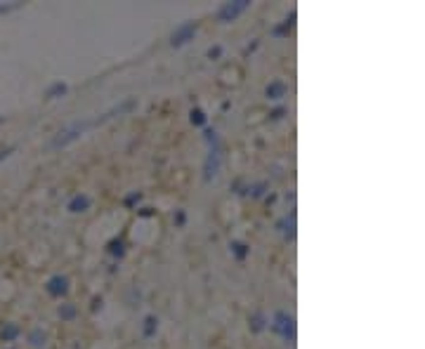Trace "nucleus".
<instances>
[{
	"mask_svg": "<svg viewBox=\"0 0 425 349\" xmlns=\"http://www.w3.org/2000/svg\"><path fill=\"white\" fill-rule=\"evenodd\" d=\"M267 328L272 330L274 335L284 338L288 345H296V318H293V314L279 309V311H274L272 321H267Z\"/></svg>",
	"mask_w": 425,
	"mask_h": 349,
	"instance_id": "nucleus-1",
	"label": "nucleus"
},
{
	"mask_svg": "<svg viewBox=\"0 0 425 349\" xmlns=\"http://www.w3.org/2000/svg\"><path fill=\"white\" fill-rule=\"evenodd\" d=\"M251 7V0H234V2H222L220 7H217V12H215V17H217V21H222V24H229V21H234L236 17H241L246 10Z\"/></svg>",
	"mask_w": 425,
	"mask_h": 349,
	"instance_id": "nucleus-2",
	"label": "nucleus"
},
{
	"mask_svg": "<svg viewBox=\"0 0 425 349\" xmlns=\"http://www.w3.org/2000/svg\"><path fill=\"white\" fill-rule=\"evenodd\" d=\"M222 168V147L215 144V147H208V156L203 160V180L211 182L217 177V172Z\"/></svg>",
	"mask_w": 425,
	"mask_h": 349,
	"instance_id": "nucleus-3",
	"label": "nucleus"
},
{
	"mask_svg": "<svg viewBox=\"0 0 425 349\" xmlns=\"http://www.w3.org/2000/svg\"><path fill=\"white\" fill-rule=\"evenodd\" d=\"M87 127H92V123H90V120H83V123H74V125L64 127L62 132H57V137L52 139V147H66V144H71V142H76V139L83 135Z\"/></svg>",
	"mask_w": 425,
	"mask_h": 349,
	"instance_id": "nucleus-4",
	"label": "nucleus"
},
{
	"mask_svg": "<svg viewBox=\"0 0 425 349\" xmlns=\"http://www.w3.org/2000/svg\"><path fill=\"white\" fill-rule=\"evenodd\" d=\"M199 31V21H182L175 31L170 33V45L172 47H182L189 40H194V36Z\"/></svg>",
	"mask_w": 425,
	"mask_h": 349,
	"instance_id": "nucleus-5",
	"label": "nucleus"
},
{
	"mask_svg": "<svg viewBox=\"0 0 425 349\" xmlns=\"http://www.w3.org/2000/svg\"><path fill=\"white\" fill-rule=\"evenodd\" d=\"M45 290H47V295L50 297H64L69 293V278L62 276V274L50 276L47 283H45Z\"/></svg>",
	"mask_w": 425,
	"mask_h": 349,
	"instance_id": "nucleus-6",
	"label": "nucleus"
},
{
	"mask_svg": "<svg viewBox=\"0 0 425 349\" xmlns=\"http://www.w3.org/2000/svg\"><path fill=\"white\" fill-rule=\"evenodd\" d=\"M276 229L284 233L286 241H293V238H296V212H288L286 217H281V220L276 222Z\"/></svg>",
	"mask_w": 425,
	"mask_h": 349,
	"instance_id": "nucleus-7",
	"label": "nucleus"
},
{
	"mask_svg": "<svg viewBox=\"0 0 425 349\" xmlns=\"http://www.w3.org/2000/svg\"><path fill=\"white\" fill-rule=\"evenodd\" d=\"M267 99H272V102H276V99H284V97L288 95V85L281 80V78H276V80H272V83L267 85L265 90Z\"/></svg>",
	"mask_w": 425,
	"mask_h": 349,
	"instance_id": "nucleus-8",
	"label": "nucleus"
},
{
	"mask_svg": "<svg viewBox=\"0 0 425 349\" xmlns=\"http://www.w3.org/2000/svg\"><path fill=\"white\" fill-rule=\"evenodd\" d=\"M90 205H92V198H90L87 194H76L74 198L69 201L66 208H69V212H76V215H78V212L90 210Z\"/></svg>",
	"mask_w": 425,
	"mask_h": 349,
	"instance_id": "nucleus-9",
	"label": "nucleus"
},
{
	"mask_svg": "<svg viewBox=\"0 0 425 349\" xmlns=\"http://www.w3.org/2000/svg\"><path fill=\"white\" fill-rule=\"evenodd\" d=\"M69 92V85L62 83V80H57V83H52L47 90H45V99H59V97H64Z\"/></svg>",
	"mask_w": 425,
	"mask_h": 349,
	"instance_id": "nucleus-10",
	"label": "nucleus"
},
{
	"mask_svg": "<svg viewBox=\"0 0 425 349\" xmlns=\"http://www.w3.org/2000/svg\"><path fill=\"white\" fill-rule=\"evenodd\" d=\"M248 328H251V333H262V330L267 328V318L262 311H255L253 316L248 318Z\"/></svg>",
	"mask_w": 425,
	"mask_h": 349,
	"instance_id": "nucleus-11",
	"label": "nucleus"
},
{
	"mask_svg": "<svg viewBox=\"0 0 425 349\" xmlns=\"http://www.w3.org/2000/svg\"><path fill=\"white\" fill-rule=\"evenodd\" d=\"M293 19H296V10L291 12V17H286V19L281 21L279 26H274V29H272V36H276V38L288 36V33H291V29H293Z\"/></svg>",
	"mask_w": 425,
	"mask_h": 349,
	"instance_id": "nucleus-12",
	"label": "nucleus"
},
{
	"mask_svg": "<svg viewBox=\"0 0 425 349\" xmlns=\"http://www.w3.org/2000/svg\"><path fill=\"white\" fill-rule=\"evenodd\" d=\"M229 250H232V255L239 260V262H244L246 257L251 255V248H248L244 241H232V243H229Z\"/></svg>",
	"mask_w": 425,
	"mask_h": 349,
	"instance_id": "nucleus-13",
	"label": "nucleus"
},
{
	"mask_svg": "<svg viewBox=\"0 0 425 349\" xmlns=\"http://www.w3.org/2000/svg\"><path fill=\"white\" fill-rule=\"evenodd\" d=\"M156 330H159V318L154 316V314H149V316L144 318V326H142V335H144V338H154Z\"/></svg>",
	"mask_w": 425,
	"mask_h": 349,
	"instance_id": "nucleus-14",
	"label": "nucleus"
},
{
	"mask_svg": "<svg viewBox=\"0 0 425 349\" xmlns=\"http://www.w3.org/2000/svg\"><path fill=\"white\" fill-rule=\"evenodd\" d=\"M29 342H31V347L42 349L45 347V342H47V335L42 333V328H33L31 333H29Z\"/></svg>",
	"mask_w": 425,
	"mask_h": 349,
	"instance_id": "nucleus-15",
	"label": "nucleus"
},
{
	"mask_svg": "<svg viewBox=\"0 0 425 349\" xmlns=\"http://www.w3.org/2000/svg\"><path fill=\"white\" fill-rule=\"evenodd\" d=\"M17 335H19V326H17V323H5L2 330H0L2 342H12V340H17Z\"/></svg>",
	"mask_w": 425,
	"mask_h": 349,
	"instance_id": "nucleus-16",
	"label": "nucleus"
},
{
	"mask_svg": "<svg viewBox=\"0 0 425 349\" xmlns=\"http://www.w3.org/2000/svg\"><path fill=\"white\" fill-rule=\"evenodd\" d=\"M189 120H191V125L194 127H203L206 123H208V116H206V111H203V109H191Z\"/></svg>",
	"mask_w": 425,
	"mask_h": 349,
	"instance_id": "nucleus-17",
	"label": "nucleus"
},
{
	"mask_svg": "<svg viewBox=\"0 0 425 349\" xmlns=\"http://www.w3.org/2000/svg\"><path fill=\"white\" fill-rule=\"evenodd\" d=\"M76 314H78V309H76V305H71V302H66V305L59 307V316H62V321H71Z\"/></svg>",
	"mask_w": 425,
	"mask_h": 349,
	"instance_id": "nucleus-18",
	"label": "nucleus"
},
{
	"mask_svg": "<svg viewBox=\"0 0 425 349\" xmlns=\"http://www.w3.org/2000/svg\"><path fill=\"white\" fill-rule=\"evenodd\" d=\"M265 189H267V182H260V184H253V187H248V189H246V194H248L251 198H260V196L265 194Z\"/></svg>",
	"mask_w": 425,
	"mask_h": 349,
	"instance_id": "nucleus-19",
	"label": "nucleus"
},
{
	"mask_svg": "<svg viewBox=\"0 0 425 349\" xmlns=\"http://www.w3.org/2000/svg\"><path fill=\"white\" fill-rule=\"evenodd\" d=\"M109 253L114 255V257H123L126 255V243L123 241H111L109 243Z\"/></svg>",
	"mask_w": 425,
	"mask_h": 349,
	"instance_id": "nucleus-20",
	"label": "nucleus"
},
{
	"mask_svg": "<svg viewBox=\"0 0 425 349\" xmlns=\"http://www.w3.org/2000/svg\"><path fill=\"white\" fill-rule=\"evenodd\" d=\"M203 139H206V144H208V147H215V144H220V139H217V132H215V130H211V127H208V130H203Z\"/></svg>",
	"mask_w": 425,
	"mask_h": 349,
	"instance_id": "nucleus-21",
	"label": "nucleus"
},
{
	"mask_svg": "<svg viewBox=\"0 0 425 349\" xmlns=\"http://www.w3.org/2000/svg\"><path fill=\"white\" fill-rule=\"evenodd\" d=\"M139 201H142V191H132V194H128L126 196V201L123 203H126L128 208H132V205H137Z\"/></svg>",
	"mask_w": 425,
	"mask_h": 349,
	"instance_id": "nucleus-22",
	"label": "nucleus"
},
{
	"mask_svg": "<svg viewBox=\"0 0 425 349\" xmlns=\"http://www.w3.org/2000/svg\"><path fill=\"white\" fill-rule=\"evenodd\" d=\"M172 220H175V227H184V222H187V212H184V210H177Z\"/></svg>",
	"mask_w": 425,
	"mask_h": 349,
	"instance_id": "nucleus-23",
	"label": "nucleus"
},
{
	"mask_svg": "<svg viewBox=\"0 0 425 349\" xmlns=\"http://www.w3.org/2000/svg\"><path fill=\"white\" fill-rule=\"evenodd\" d=\"M208 57H211V59H217V57H222V47H220V45H212L211 50H208Z\"/></svg>",
	"mask_w": 425,
	"mask_h": 349,
	"instance_id": "nucleus-24",
	"label": "nucleus"
},
{
	"mask_svg": "<svg viewBox=\"0 0 425 349\" xmlns=\"http://www.w3.org/2000/svg\"><path fill=\"white\" fill-rule=\"evenodd\" d=\"M284 114H286V109H284V106H279V109H274L269 116H272V120H281V118H284Z\"/></svg>",
	"mask_w": 425,
	"mask_h": 349,
	"instance_id": "nucleus-25",
	"label": "nucleus"
},
{
	"mask_svg": "<svg viewBox=\"0 0 425 349\" xmlns=\"http://www.w3.org/2000/svg\"><path fill=\"white\" fill-rule=\"evenodd\" d=\"M12 151H14V149H0V163H2V160H7L12 156Z\"/></svg>",
	"mask_w": 425,
	"mask_h": 349,
	"instance_id": "nucleus-26",
	"label": "nucleus"
},
{
	"mask_svg": "<svg viewBox=\"0 0 425 349\" xmlns=\"http://www.w3.org/2000/svg\"><path fill=\"white\" fill-rule=\"evenodd\" d=\"M17 7V5H5V2H0V14H7V12H12Z\"/></svg>",
	"mask_w": 425,
	"mask_h": 349,
	"instance_id": "nucleus-27",
	"label": "nucleus"
},
{
	"mask_svg": "<svg viewBox=\"0 0 425 349\" xmlns=\"http://www.w3.org/2000/svg\"><path fill=\"white\" fill-rule=\"evenodd\" d=\"M102 305H104V300H102V297H95V300H92V311L102 309Z\"/></svg>",
	"mask_w": 425,
	"mask_h": 349,
	"instance_id": "nucleus-28",
	"label": "nucleus"
},
{
	"mask_svg": "<svg viewBox=\"0 0 425 349\" xmlns=\"http://www.w3.org/2000/svg\"><path fill=\"white\" fill-rule=\"evenodd\" d=\"M151 215H154L151 208H139V217H151Z\"/></svg>",
	"mask_w": 425,
	"mask_h": 349,
	"instance_id": "nucleus-29",
	"label": "nucleus"
},
{
	"mask_svg": "<svg viewBox=\"0 0 425 349\" xmlns=\"http://www.w3.org/2000/svg\"><path fill=\"white\" fill-rule=\"evenodd\" d=\"M10 349H12V347H10Z\"/></svg>",
	"mask_w": 425,
	"mask_h": 349,
	"instance_id": "nucleus-30",
	"label": "nucleus"
}]
</instances>
